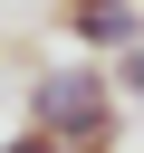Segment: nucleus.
Returning <instances> with one entry per match:
<instances>
[{
    "label": "nucleus",
    "instance_id": "2",
    "mask_svg": "<svg viewBox=\"0 0 144 153\" xmlns=\"http://www.w3.org/2000/svg\"><path fill=\"white\" fill-rule=\"evenodd\" d=\"M67 19V38H77V57H125V48H144V0H115V10H58Z\"/></svg>",
    "mask_w": 144,
    "mask_h": 153
},
{
    "label": "nucleus",
    "instance_id": "1",
    "mask_svg": "<svg viewBox=\"0 0 144 153\" xmlns=\"http://www.w3.org/2000/svg\"><path fill=\"white\" fill-rule=\"evenodd\" d=\"M29 124H38V134H58L67 153H115V124H125L115 67H106V57L38 67V76H29Z\"/></svg>",
    "mask_w": 144,
    "mask_h": 153
},
{
    "label": "nucleus",
    "instance_id": "4",
    "mask_svg": "<svg viewBox=\"0 0 144 153\" xmlns=\"http://www.w3.org/2000/svg\"><path fill=\"white\" fill-rule=\"evenodd\" d=\"M0 153H67V143H58V134H38V124H19V134H10Z\"/></svg>",
    "mask_w": 144,
    "mask_h": 153
},
{
    "label": "nucleus",
    "instance_id": "3",
    "mask_svg": "<svg viewBox=\"0 0 144 153\" xmlns=\"http://www.w3.org/2000/svg\"><path fill=\"white\" fill-rule=\"evenodd\" d=\"M115 96H125V105H144V48H125V57H115Z\"/></svg>",
    "mask_w": 144,
    "mask_h": 153
},
{
    "label": "nucleus",
    "instance_id": "5",
    "mask_svg": "<svg viewBox=\"0 0 144 153\" xmlns=\"http://www.w3.org/2000/svg\"><path fill=\"white\" fill-rule=\"evenodd\" d=\"M58 10H115V0H58Z\"/></svg>",
    "mask_w": 144,
    "mask_h": 153
}]
</instances>
